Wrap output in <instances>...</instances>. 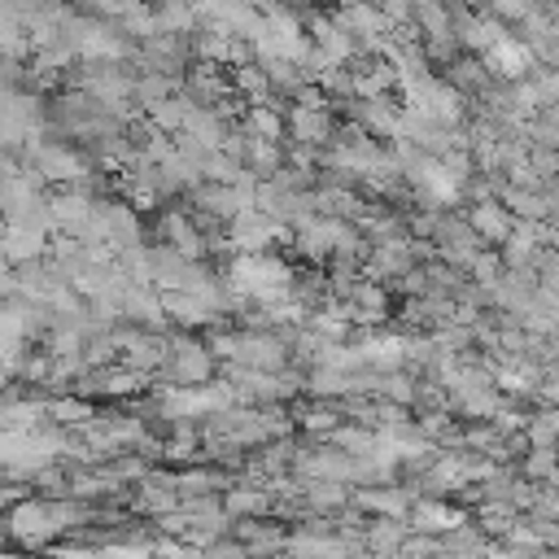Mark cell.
<instances>
[{
    "instance_id": "6da1fadb",
    "label": "cell",
    "mask_w": 559,
    "mask_h": 559,
    "mask_svg": "<svg viewBox=\"0 0 559 559\" xmlns=\"http://www.w3.org/2000/svg\"><path fill=\"white\" fill-rule=\"evenodd\" d=\"M297 271L271 253H236L227 266V288L253 306H280L293 297Z\"/></svg>"
},
{
    "instance_id": "7a4b0ae2",
    "label": "cell",
    "mask_w": 559,
    "mask_h": 559,
    "mask_svg": "<svg viewBox=\"0 0 559 559\" xmlns=\"http://www.w3.org/2000/svg\"><path fill=\"white\" fill-rule=\"evenodd\" d=\"M210 349H214V358L245 367V371H288V358H293V345L280 332H249V328L214 332Z\"/></svg>"
},
{
    "instance_id": "3957f363",
    "label": "cell",
    "mask_w": 559,
    "mask_h": 559,
    "mask_svg": "<svg viewBox=\"0 0 559 559\" xmlns=\"http://www.w3.org/2000/svg\"><path fill=\"white\" fill-rule=\"evenodd\" d=\"M61 450H66V428H57V424L0 437V463H4L9 480H35L44 467L61 463Z\"/></svg>"
},
{
    "instance_id": "277c9868",
    "label": "cell",
    "mask_w": 559,
    "mask_h": 559,
    "mask_svg": "<svg viewBox=\"0 0 559 559\" xmlns=\"http://www.w3.org/2000/svg\"><path fill=\"white\" fill-rule=\"evenodd\" d=\"M4 533H9V542H13V546H22V550H44V546H52V542L61 537V524H57L52 498L31 493L26 502L9 507V511H4Z\"/></svg>"
},
{
    "instance_id": "5b68a950",
    "label": "cell",
    "mask_w": 559,
    "mask_h": 559,
    "mask_svg": "<svg viewBox=\"0 0 559 559\" xmlns=\"http://www.w3.org/2000/svg\"><path fill=\"white\" fill-rule=\"evenodd\" d=\"M227 380L245 406H284L306 389V376L297 371H245L227 362Z\"/></svg>"
},
{
    "instance_id": "8992f818",
    "label": "cell",
    "mask_w": 559,
    "mask_h": 559,
    "mask_svg": "<svg viewBox=\"0 0 559 559\" xmlns=\"http://www.w3.org/2000/svg\"><path fill=\"white\" fill-rule=\"evenodd\" d=\"M432 249H437L441 262L467 271V266L485 253V240L476 236V227L467 223V214H463V218H459V214H441V218H437V231H432Z\"/></svg>"
},
{
    "instance_id": "52a82bcc",
    "label": "cell",
    "mask_w": 559,
    "mask_h": 559,
    "mask_svg": "<svg viewBox=\"0 0 559 559\" xmlns=\"http://www.w3.org/2000/svg\"><path fill=\"white\" fill-rule=\"evenodd\" d=\"M349 345L358 349L362 367L384 371V376H389V371H402V367H406V354H411V341H406V336H397V332H380V328H362V332H354Z\"/></svg>"
},
{
    "instance_id": "ba28073f",
    "label": "cell",
    "mask_w": 559,
    "mask_h": 559,
    "mask_svg": "<svg viewBox=\"0 0 559 559\" xmlns=\"http://www.w3.org/2000/svg\"><path fill=\"white\" fill-rule=\"evenodd\" d=\"M118 349H122V367L140 376H157L170 358V341H162V332L148 328H118Z\"/></svg>"
},
{
    "instance_id": "9c48e42d",
    "label": "cell",
    "mask_w": 559,
    "mask_h": 559,
    "mask_svg": "<svg viewBox=\"0 0 559 559\" xmlns=\"http://www.w3.org/2000/svg\"><path fill=\"white\" fill-rule=\"evenodd\" d=\"M210 371H214V349L192 341V336H175L170 341V358L157 376L175 380V384H210Z\"/></svg>"
},
{
    "instance_id": "30bf717a",
    "label": "cell",
    "mask_w": 559,
    "mask_h": 559,
    "mask_svg": "<svg viewBox=\"0 0 559 559\" xmlns=\"http://www.w3.org/2000/svg\"><path fill=\"white\" fill-rule=\"evenodd\" d=\"M192 57V35H153L140 44V74H166V79H183Z\"/></svg>"
},
{
    "instance_id": "8fae6325",
    "label": "cell",
    "mask_w": 559,
    "mask_h": 559,
    "mask_svg": "<svg viewBox=\"0 0 559 559\" xmlns=\"http://www.w3.org/2000/svg\"><path fill=\"white\" fill-rule=\"evenodd\" d=\"M284 236H293V227L275 223V218L262 214V210H240V214L227 223V240H231L240 253H266V245H271V240H284Z\"/></svg>"
},
{
    "instance_id": "7c38bea8",
    "label": "cell",
    "mask_w": 559,
    "mask_h": 559,
    "mask_svg": "<svg viewBox=\"0 0 559 559\" xmlns=\"http://www.w3.org/2000/svg\"><path fill=\"white\" fill-rule=\"evenodd\" d=\"M131 507L135 511H144V515H170V511H179L183 507V493H179V476H170V472H148L144 480H135V493H131Z\"/></svg>"
},
{
    "instance_id": "4fadbf2b",
    "label": "cell",
    "mask_w": 559,
    "mask_h": 559,
    "mask_svg": "<svg viewBox=\"0 0 559 559\" xmlns=\"http://www.w3.org/2000/svg\"><path fill=\"white\" fill-rule=\"evenodd\" d=\"M48 214H52V231L57 236H83L87 223L96 218V201L79 188H61L48 197Z\"/></svg>"
},
{
    "instance_id": "5bb4252c",
    "label": "cell",
    "mask_w": 559,
    "mask_h": 559,
    "mask_svg": "<svg viewBox=\"0 0 559 559\" xmlns=\"http://www.w3.org/2000/svg\"><path fill=\"white\" fill-rule=\"evenodd\" d=\"M157 231H162V240H166L170 249H179V253L192 258V262H201V258L210 253V236H205V231L192 223V214H183V210H162Z\"/></svg>"
},
{
    "instance_id": "9a60e30c",
    "label": "cell",
    "mask_w": 559,
    "mask_h": 559,
    "mask_svg": "<svg viewBox=\"0 0 559 559\" xmlns=\"http://www.w3.org/2000/svg\"><path fill=\"white\" fill-rule=\"evenodd\" d=\"M406 524H411V533L445 537V533H454V528H463V524H472V520H467L463 507H450V502H441V498H419V502L411 507Z\"/></svg>"
},
{
    "instance_id": "2e32d148",
    "label": "cell",
    "mask_w": 559,
    "mask_h": 559,
    "mask_svg": "<svg viewBox=\"0 0 559 559\" xmlns=\"http://www.w3.org/2000/svg\"><path fill=\"white\" fill-rule=\"evenodd\" d=\"M341 109H345V114H349L367 135L402 140V109H397V105H389L384 96H380V100H358V96H354V100H345Z\"/></svg>"
},
{
    "instance_id": "e0dca14e",
    "label": "cell",
    "mask_w": 559,
    "mask_h": 559,
    "mask_svg": "<svg viewBox=\"0 0 559 559\" xmlns=\"http://www.w3.org/2000/svg\"><path fill=\"white\" fill-rule=\"evenodd\" d=\"M288 135L293 144H310V148H328L336 140V122L328 109H314V105H293L288 109Z\"/></svg>"
},
{
    "instance_id": "ac0fdd59",
    "label": "cell",
    "mask_w": 559,
    "mask_h": 559,
    "mask_svg": "<svg viewBox=\"0 0 559 559\" xmlns=\"http://www.w3.org/2000/svg\"><path fill=\"white\" fill-rule=\"evenodd\" d=\"M231 537L245 542L249 559H275L280 550H288V533H284V524H271V520H236Z\"/></svg>"
},
{
    "instance_id": "d6986e66",
    "label": "cell",
    "mask_w": 559,
    "mask_h": 559,
    "mask_svg": "<svg viewBox=\"0 0 559 559\" xmlns=\"http://www.w3.org/2000/svg\"><path fill=\"white\" fill-rule=\"evenodd\" d=\"M354 507L367 511V515H384V520H406L415 498L411 489H397V485H367L354 493Z\"/></svg>"
},
{
    "instance_id": "ffe728a7",
    "label": "cell",
    "mask_w": 559,
    "mask_h": 559,
    "mask_svg": "<svg viewBox=\"0 0 559 559\" xmlns=\"http://www.w3.org/2000/svg\"><path fill=\"white\" fill-rule=\"evenodd\" d=\"M467 223L476 227V236L485 240V245H507V236L515 231V214L493 197V201H476L472 210H467Z\"/></svg>"
},
{
    "instance_id": "44dd1931",
    "label": "cell",
    "mask_w": 559,
    "mask_h": 559,
    "mask_svg": "<svg viewBox=\"0 0 559 559\" xmlns=\"http://www.w3.org/2000/svg\"><path fill=\"white\" fill-rule=\"evenodd\" d=\"M122 319L148 328V332H162L166 323V306H162V293L153 284H131L127 297H122Z\"/></svg>"
},
{
    "instance_id": "7402d4cb",
    "label": "cell",
    "mask_w": 559,
    "mask_h": 559,
    "mask_svg": "<svg viewBox=\"0 0 559 559\" xmlns=\"http://www.w3.org/2000/svg\"><path fill=\"white\" fill-rule=\"evenodd\" d=\"M445 83L454 92H463V96H489L493 92V70L480 57H454L445 66Z\"/></svg>"
},
{
    "instance_id": "603a6c76",
    "label": "cell",
    "mask_w": 559,
    "mask_h": 559,
    "mask_svg": "<svg viewBox=\"0 0 559 559\" xmlns=\"http://www.w3.org/2000/svg\"><path fill=\"white\" fill-rule=\"evenodd\" d=\"M537 253H542V227L520 218L515 231H511L507 245H502V262H507V271H533Z\"/></svg>"
},
{
    "instance_id": "cb8c5ba5",
    "label": "cell",
    "mask_w": 559,
    "mask_h": 559,
    "mask_svg": "<svg viewBox=\"0 0 559 559\" xmlns=\"http://www.w3.org/2000/svg\"><path fill=\"white\" fill-rule=\"evenodd\" d=\"M349 489L354 485H341V480H310L301 489V507H306V515H336V511H345L354 502Z\"/></svg>"
},
{
    "instance_id": "d4e9b609",
    "label": "cell",
    "mask_w": 559,
    "mask_h": 559,
    "mask_svg": "<svg viewBox=\"0 0 559 559\" xmlns=\"http://www.w3.org/2000/svg\"><path fill=\"white\" fill-rule=\"evenodd\" d=\"M48 249V236L39 227H26V223H9L4 231V258L9 266H26V262H39Z\"/></svg>"
},
{
    "instance_id": "484cf974",
    "label": "cell",
    "mask_w": 559,
    "mask_h": 559,
    "mask_svg": "<svg viewBox=\"0 0 559 559\" xmlns=\"http://www.w3.org/2000/svg\"><path fill=\"white\" fill-rule=\"evenodd\" d=\"M275 507V498L262 489V485H231L227 493H223V511L231 515V520H262L266 511Z\"/></svg>"
},
{
    "instance_id": "4316f807",
    "label": "cell",
    "mask_w": 559,
    "mask_h": 559,
    "mask_svg": "<svg viewBox=\"0 0 559 559\" xmlns=\"http://www.w3.org/2000/svg\"><path fill=\"white\" fill-rule=\"evenodd\" d=\"M376 280H402L415 266V240H397V245H376L367 258Z\"/></svg>"
},
{
    "instance_id": "83f0119b",
    "label": "cell",
    "mask_w": 559,
    "mask_h": 559,
    "mask_svg": "<svg viewBox=\"0 0 559 559\" xmlns=\"http://www.w3.org/2000/svg\"><path fill=\"white\" fill-rule=\"evenodd\" d=\"M362 537H367V550H371V555H380V559H397V550H402L406 537H411V524L376 515V520H367Z\"/></svg>"
},
{
    "instance_id": "f1b7e54d",
    "label": "cell",
    "mask_w": 559,
    "mask_h": 559,
    "mask_svg": "<svg viewBox=\"0 0 559 559\" xmlns=\"http://www.w3.org/2000/svg\"><path fill=\"white\" fill-rule=\"evenodd\" d=\"M0 424H4V432H35V428H44V424H52L48 419V402H22L17 393H9V402H4V411H0Z\"/></svg>"
},
{
    "instance_id": "f546056e",
    "label": "cell",
    "mask_w": 559,
    "mask_h": 559,
    "mask_svg": "<svg viewBox=\"0 0 559 559\" xmlns=\"http://www.w3.org/2000/svg\"><path fill=\"white\" fill-rule=\"evenodd\" d=\"M262 70H266V79L280 96H301L310 87V74L288 57H262Z\"/></svg>"
},
{
    "instance_id": "4dcf8cb0",
    "label": "cell",
    "mask_w": 559,
    "mask_h": 559,
    "mask_svg": "<svg viewBox=\"0 0 559 559\" xmlns=\"http://www.w3.org/2000/svg\"><path fill=\"white\" fill-rule=\"evenodd\" d=\"M306 393H314V402H328V397H349V393H354V371H336V367H310V371H306Z\"/></svg>"
},
{
    "instance_id": "1f68e13d",
    "label": "cell",
    "mask_w": 559,
    "mask_h": 559,
    "mask_svg": "<svg viewBox=\"0 0 559 559\" xmlns=\"http://www.w3.org/2000/svg\"><path fill=\"white\" fill-rule=\"evenodd\" d=\"M231 87L245 96V105H266V100L275 96V87H271L266 70H262V66H253V61L231 66Z\"/></svg>"
},
{
    "instance_id": "d6a6232c",
    "label": "cell",
    "mask_w": 559,
    "mask_h": 559,
    "mask_svg": "<svg viewBox=\"0 0 559 559\" xmlns=\"http://www.w3.org/2000/svg\"><path fill=\"white\" fill-rule=\"evenodd\" d=\"M240 127H245L253 140H271V144H280V135H284V127H288V114H280L275 105H249Z\"/></svg>"
},
{
    "instance_id": "836d02e7",
    "label": "cell",
    "mask_w": 559,
    "mask_h": 559,
    "mask_svg": "<svg viewBox=\"0 0 559 559\" xmlns=\"http://www.w3.org/2000/svg\"><path fill=\"white\" fill-rule=\"evenodd\" d=\"M245 135H249V131H245ZM245 170L258 175V179H275V175L284 170V153H280V144H271V140H253V135H249V144H245Z\"/></svg>"
},
{
    "instance_id": "e575fe53",
    "label": "cell",
    "mask_w": 559,
    "mask_h": 559,
    "mask_svg": "<svg viewBox=\"0 0 559 559\" xmlns=\"http://www.w3.org/2000/svg\"><path fill=\"white\" fill-rule=\"evenodd\" d=\"M48 419L57 428H83L87 419H96V411L83 397H48Z\"/></svg>"
},
{
    "instance_id": "d590c367",
    "label": "cell",
    "mask_w": 559,
    "mask_h": 559,
    "mask_svg": "<svg viewBox=\"0 0 559 559\" xmlns=\"http://www.w3.org/2000/svg\"><path fill=\"white\" fill-rule=\"evenodd\" d=\"M175 83H179V79H166V74H140V79H135V105L148 114L153 105H162V100L175 96Z\"/></svg>"
},
{
    "instance_id": "8d00e7d4",
    "label": "cell",
    "mask_w": 559,
    "mask_h": 559,
    "mask_svg": "<svg viewBox=\"0 0 559 559\" xmlns=\"http://www.w3.org/2000/svg\"><path fill=\"white\" fill-rule=\"evenodd\" d=\"M380 397L393 402V406H415V397H419V380L406 376V371H389L384 384H380Z\"/></svg>"
},
{
    "instance_id": "74e56055",
    "label": "cell",
    "mask_w": 559,
    "mask_h": 559,
    "mask_svg": "<svg viewBox=\"0 0 559 559\" xmlns=\"http://www.w3.org/2000/svg\"><path fill=\"white\" fill-rule=\"evenodd\" d=\"M555 472H559V450H524V480L550 485Z\"/></svg>"
},
{
    "instance_id": "f35d334b",
    "label": "cell",
    "mask_w": 559,
    "mask_h": 559,
    "mask_svg": "<svg viewBox=\"0 0 559 559\" xmlns=\"http://www.w3.org/2000/svg\"><path fill=\"white\" fill-rule=\"evenodd\" d=\"M31 489H39V498H70V467H66V463L44 467V472L31 480Z\"/></svg>"
},
{
    "instance_id": "ab89813d",
    "label": "cell",
    "mask_w": 559,
    "mask_h": 559,
    "mask_svg": "<svg viewBox=\"0 0 559 559\" xmlns=\"http://www.w3.org/2000/svg\"><path fill=\"white\" fill-rule=\"evenodd\" d=\"M297 419H301V428H306L310 437H332V432L341 428V424H336L341 415H336L332 406H323V402H314V406H306V411H301Z\"/></svg>"
},
{
    "instance_id": "60d3db41",
    "label": "cell",
    "mask_w": 559,
    "mask_h": 559,
    "mask_svg": "<svg viewBox=\"0 0 559 559\" xmlns=\"http://www.w3.org/2000/svg\"><path fill=\"white\" fill-rule=\"evenodd\" d=\"M528 445L533 450H559V428H555V419H550V411H537V415H528Z\"/></svg>"
},
{
    "instance_id": "b9f144b4",
    "label": "cell",
    "mask_w": 559,
    "mask_h": 559,
    "mask_svg": "<svg viewBox=\"0 0 559 559\" xmlns=\"http://www.w3.org/2000/svg\"><path fill=\"white\" fill-rule=\"evenodd\" d=\"M467 271L476 275V284H480V288H489V293H493V288H498V280L507 275V262H502V253H480Z\"/></svg>"
},
{
    "instance_id": "7bdbcfd3",
    "label": "cell",
    "mask_w": 559,
    "mask_h": 559,
    "mask_svg": "<svg viewBox=\"0 0 559 559\" xmlns=\"http://www.w3.org/2000/svg\"><path fill=\"white\" fill-rule=\"evenodd\" d=\"M397 559H441V537L411 533V537H406V546L397 550Z\"/></svg>"
},
{
    "instance_id": "ee69618b",
    "label": "cell",
    "mask_w": 559,
    "mask_h": 559,
    "mask_svg": "<svg viewBox=\"0 0 559 559\" xmlns=\"http://www.w3.org/2000/svg\"><path fill=\"white\" fill-rule=\"evenodd\" d=\"M533 271H537V280H542V288L559 293V249H555V245H542V253H537Z\"/></svg>"
},
{
    "instance_id": "f6af8a7d",
    "label": "cell",
    "mask_w": 559,
    "mask_h": 559,
    "mask_svg": "<svg viewBox=\"0 0 559 559\" xmlns=\"http://www.w3.org/2000/svg\"><path fill=\"white\" fill-rule=\"evenodd\" d=\"M528 166L542 175V179H559V148H528Z\"/></svg>"
},
{
    "instance_id": "bcb514c9",
    "label": "cell",
    "mask_w": 559,
    "mask_h": 559,
    "mask_svg": "<svg viewBox=\"0 0 559 559\" xmlns=\"http://www.w3.org/2000/svg\"><path fill=\"white\" fill-rule=\"evenodd\" d=\"M197 559H249V550H245V542H236V537H218L214 546L197 550Z\"/></svg>"
},
{
    "instance_id": "7dc6e473",
    "label": "cell",
    "mask_w": 559,
    "mask_h": 559,
    "mask_svg": "<svg viewBox=\"0 0 559 559\" xmlns=\"http://www.w3.org/2000/svg\"><path fill=\"white\" fill-rule=\"evenodd\" d=\"M528 524H533V533H537V542H542V546H559V520L528 515Z\"/></svg>"
},
{
    "instance_id": "c3c4849f",
    "label": "cell",
    "mask_w": 559,
    "mask_h": 559,
    "mask_svg": "<svg viewBox=\"0 0 559 559\" xmlns=\"http://www.w3.org/2000/svg\"><path fill=\"white\" fill-rule=\"evenodd\" d=\"M280 4H284V9H293V13H306L314 0H280Z\"/></svg>"
},
{
    "instance_id": "681fc988",
    "label": "cell",
    "mask_w": 559,
    "mask_h": 559,
    "mask_svg": "<svg viewBox=\"0 0 559 559\" xmlns=\"http://www.w3.org/2000/svg\"><path fill=\"white\" fill-rule=\"evenodd\" d=\"M550 26H555V39H559V9H555V22Z\"/></svg>"
},
{
    "instance_id": "f907efd6",
    "label": "cell",
    "mask_w": 559,
    "mask_h": 559,
    "mask_svg": "<svg viewBox=\"0 0 559 559\" xmlns=\"http://www.w3.org/2000/svg\"><path fill=\"white\" fill-rule=\"evenodd\" d=\"M358 559H380V555H371V550H367V555H358Z\"/></svg>"
},
{
    "instance_id": "816d5d0a",
    "label": "cell",
    "mask_w": 559,
    "mask_h": 559,
    "mask_svg": "<svg viewBox=\"0 0 559 559\" xmlns=\"http://www.w3.org/2000/svg\"><path fill=\"white\" fill-rule=\"evenodd\" d=\"M288 559H293V555H288Z\"/></svg>"
}]
</instances>
